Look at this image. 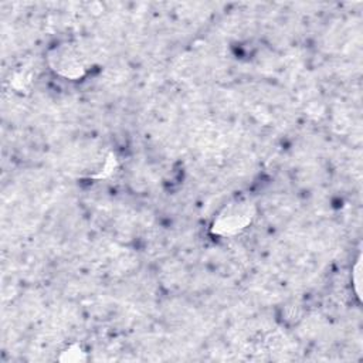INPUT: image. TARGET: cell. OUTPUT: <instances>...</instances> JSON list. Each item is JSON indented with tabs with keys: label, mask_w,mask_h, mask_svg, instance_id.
Wrapping results in <instances>:
<instances>
[{
	"label": "cell",
	"mask_w": 363,
	"mask_h": 363,
	"mask_svg": "<svg viewBox=\"0 0 363 363\" xmlns=\"http://www.w3.org/2000/svg\"><path fill=\"white\" fill-rule=\"evenodd\" d=\"M254 217V208L251 203L244 200H235L227 204L216 217L213 231L223 235L237 234L244 230Z\"/></svg>",
	"instance_id": "6da1fadb"
},
{
	"label": "cell",
	"mask_w": 363,
	"mask_h": 363,
	"mask_svg": "<svg viewBox=\"0 0 363 363\" xmlns=\"http://www.w3.org/2000/svg\"><path fill=\"white\" fill-rule=\"evenodd\" d=\"M50 62L55 72L68 78L82 77L85 71L79 54L68 45L55 48L54 54L50 55Z\"/></svg>",
	"instance_id": "7a4b0ae2"
},
{
	"label": "cell",
	"mask_w": 363,
	"mask_h": 363,
	"mask_svg": "<svg viewBox=\"0 0 363 363\" xmlns=\"http://www.w3.org/2000/svg\"><path fill=\"white\" fill-rule=\"evenodd\" d=\"M360 271H362V268H360V257H359L354 267H353V272H352V282L354 285V292L359 298H360V281H362L360 279Z\"/></svg>",
	"instance_id": "3957f363"
}]
</instances>
